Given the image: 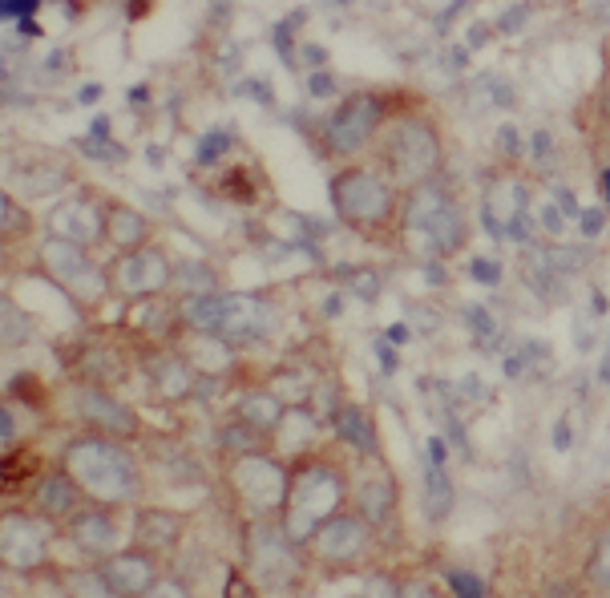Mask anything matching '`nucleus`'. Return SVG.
Masks as SVG:
<instances>
[{
	"mask_svg": "<svg viewBox=\"0 0 610 598\" xmlns=\"http://www.w3.org/2000/svg\"><path fill=\"white\" fill-rule=\"evenodd\" d=\"M396 227H400V239L409 243V251L421 259H445L469 243L465 207L441 178H429L400 194Z\"/></svg>",
	"mask_w": 610,
	"mask_h": 598,
	"instance_id": "1",
	"label": "nucleus"
},
{
	"mask_svg": "<svg viewBox=\"0 0 610 598\" xmlns=\"http://www.w3.org/2000/svg\"><path fill=\"white\" fill-rule=\"evenodd\" d=\"M61 469L77 481L81 497H89L93 506H106V510L134 502L142 489L138 457L130 453V445L110 441V437H93V433L73 437L61 453Z\"/></svg>",
	"mask_w": 610,
	"mask_h": 598,
	"instance_id": "2",
	"label": "nucleus"
},
{
	"mask_svg": "<svg viewBox=\"0 0 610 598\" xmlns=\"http://www.w3.org/2000/svg\"><path fill=\"white\" fill-rule=\"evenodd\" d=\"M344 473L324 461V457H303L287 469V489H283V506H279V530L295 542L308 546L312 534L344 510Z\"/></svg>",
	"mask_w": 610,
	"mask_h": 598,
	"instance_id": "3",
	"label": "nucleus"
},
{
	"mask_svg": "<svg viewBox=\"0 0 610 598\" xmlns=\"http://www.w3.org/2000/svg\"><path fill=\"white\" fill-rule=\"evenodd\" d=\"M376 142H380V166H384L380 174L396 190H413L441 174V162H445L441 130L425 114H388Z\"/></svg>",
	"mask_w": 610,
	"mask_h": 598,
	"instance_id": "4",
	"label": "nucleus"
},
{
	"mask_svg": "<svg viewBox=\"0 0 610 598\" xmlns=\"http://www.w3.org/2000/svg\"><path fill=\"white\" fill-rule=\"evenodd\" d=\"M328 198H332V211L356 227V231H384L396 223V211H400V190L372 166H344L332 186H328Z\"/></svg>",
	"mask_w": 610,
	"mask_h": 598,
	"instance_id": "5",
	"label": "nucleus"
},
{
	"mask_svg": "<svg viewBox=\"0 0 610 598\" xmlns=\"http://www.w3.org/2000/svg\"><path fill=\"white\" fill-rule=\"evenodd\" d=\"M243 562H247V578H251L255 594H267V598H291L295 582L303 578V554L279 530L275 518L251 522L247 542H243Z\"/></svg>",
	"mask_w": 610,
	"mask_h": 598,
	"instance_id": "6",
	"label": "nucleus"
},
{
	"mask_svg": "<svg viewBox=\"0 0 610 598\" xmlns=\"http://www.w3.org/2000/svg\"><path fill=\"white\" fill-rule=\"evenodd\" d=\"M37 267H41L45 283H53L65 299H77V304H97V299L110 291L106 267L93 263V251H81V247L57 239V235H45L41 239Z\"/></svg>",
	"mask_w": 610,
	"mask_h": 598,
	"instance_id": "7",
	"label": "nucleus"
},
{
	"mask_svg": "<svg viewBox=\"0 0 610 598\" xmlns=\"http://www.w3.org/2000/svg\"><path fill=\"white\" fill-rule=\"evenodd\" d=\"M384 118H388V97L384 93H372V89L348 93L344 102L328 114V122H324V146H328V154H340V158L360 154L364 146L376 142Z\"/></svg>",
	"mask_w": 610,
	"mask_h": 598,
	"instance_id": "8",
	"label": "nucleus"
},
{
	"mask_svg": "<svg viewBox=\"0 0 610 598\" xmlns=\"http://www.w3.org/2000/svg\"><path fill=\"white\" fill-rule=\"evenodd\" d=\"M231 489H235L239 502L251 510L255 522L279 518L283 489H287V465L279 457H271V453L235 457V465H231Z\"/></svg>",
	"mask_w": 610,
	"mask_h": 598,
	"instance_id": "9",
	"label": "nucleus"
},
{
	"mask_svg": "<svg viewBox=\"0 0 610 598\" xmlns=\"http://www.w3.org/2000/svg\"><path fill=\"white\" fill-rule=\"evenodd\" d=\"M530 211H534V203H530V186L526 182H518V178H493L485 186L481 219H485L489 235L530 243V235H534V215Z\"/></svg>",
	"mask_w": 610,
	"mask_h": 598,
	"instance_id": "10",
	"label": "nucleus"
},
{
	"mask_svg": "<svg viewBox=\"0 0 610 598\" xmlns=\"http://www.w3.org/2000/svg\"><path fill=\"white\" fill-rule=\"evenodd\" d=\"M170 275H174V263L162 247H138V251H126V255H114V263L106 267V283L114 295L122 299H150V295H162L170 287Z\"/></svg>",
	"mask_w": 610,
	"mask_h": 598,
	"instance_id": "11",
	"label": "nucleus"
},
{
	"mask_svg": "<svg viewBox=\"0 0 610 598\" xmlns=\"http://www.w3.org/2000/svg\"><path fill=\"white\" fill-rule=\"evenodd\" d=\"M49 550H53V542H49L45 518L25 514V510L0 514V566L5 570H17V574L41 570L49 562Z\"/></svg>",
	"mask_w": 610,
	"mask_h": 598,
	"instance_id": "12",
	"label": "nucleus"
},
{
	"mask_svg": "<svg viewBox=\"0 0 610 598\" xmlns=\"http://www.w3.org/2000/svg\"><path fill=\"white\" fill-rule=\"evenodd\" d=\"M73 409H77L85 433H93V437H110V441L130 445L138 437V429H142L134 405L118 401L110 388H97V384H81L73 392Z\"/></svg>",
	"mask_w": 610,
	"mask_h": 598,
	"instance_id": "13",
	"label": "nucleus"
},
{
	"mask_svg": "<svg viewBox=\"0 0 610 598\" xmlns=\"http://www.w3.org/2000/svg\"><path fill=\"white\" fill-rule=\"evenodd\" d=\"M101 227H106V203L93 190H69L49 211V235H57L81 251H93L101 243Z\"/></svg>",
	"mask_w": 610,
	"mask_h": 598,
	"instance_id": "14",
	"label": "nucleus"
},
{
	"mask_svg": "<svg viewBox=\"0 0 610 598\" xmlns=\"http://www.w3.org/2000/svg\"><path fill=\"white\" fill-rule=\"evenodd\" d=\"M372 526L360 518V514H352V510H340V514H332L316 534H312V554L320 558V562H332V566H348V562H356V558H364L368 554V546H372Z\"/></svg>",
	"mask_w": 610,
	"mask_h": 598,
	"instance_id": "15",
	"label": "nucleus"
},
{
	"mask_svg": "<svg viewBox=\"0 0 610 598\" xmlns=\"http://www.w3.org/2000/svg\"><path fill=\"white\" fill-rule=\"evenodd\" d=\"M219 304H223V312H219V340L251 344V340H263L271 332L275 312H271L267 299H259L251 291H227V295H219Z\"/></svg>",
	"mask_w": 610,
	"mask_h": 598,
	"instance_id": "16",
	"label": "nucleus"
},
{
	"mask_svg": "<svg viewBox=\"0 0 610 598\" xmlns=\"http://www.w3.org/2000/svg\"><path fill=\"white\" fill-rule=\"evenodd\" d=\"M69 542L81 558L89 562H106L122 550V530L114 522V514L106 506H81L69 518Z\"/></svg>",
	"mask_w": 610,
	"mask_h": 598,
	"instance_id": "17",
	"label": "nucleus"
},
{
	"mask_svg": "<svg viewBox=\"0 0 610 598\" xmlns=\"http://www.w3.org/2000/svg\"><path fill=\"white\" fill-rule=\"evenodd\" d=\"M97 566H101V574L110 578V586H114L122 598H138V594H146V590L162 578V574H158V558L146 554V550H138V546L118 550L114 558L97 562Z\"/></svg>",
	"mask_w": 610,
	"mask_h": 598,
	"instance_id": "18",
	"label": "nucleus"
},
{
	"mask_svg": "<svg viewBox=\"0 0 610 598\" xmlns=\"http://www.w3.org/2000/svg\"><path fill=\"white\" fill-rule=\"evenodd\" d=\"M186 534V514L170 506H146L134 514V546L146 554H170Z\"/></svg>",
	"mask_w": 610,
	"mask_h": 598,
	"instance_id": "19",
	"label": "nucleus"
},
{
	"mask_svg": "<svg viewBox=\"0 0 610 598\" xmlns=\"http://www.w3.org/2000/svg\"><path fill=\"white\" fill-rule=\"evenodd\" d=\"M146 380H150V388L162 396V401L178 405V401H186V396H194L198 372L186 364L182 352H174V348L162 352V348H158V352L146 356Z\"/></svg>",
	"mask_w": 610,
	"mask_h": 598,
	"instance_id": "20",
	"label": "nucleus"
},
{
	"mask_svg": "<svg viewBox=\"0 0 610 598\" xmlns=\"http://www.w3.org/2000/svg\"><path fill=\"white\" fill-rule=\"evenodd\" d=\"M33 502H37V518H49V522H69L77 510H81V489H77V481L57 465V469H49L41 481H37V489H33Z\"/></svg>",
	"mask_w": 610,
	"mask_h": 598,
	"instance_id": "21",
	"label": "nucleus"
},
{
	"mask_svg": "<svg viewBox=\"0 0 610 598\" xmlns=\"http://www.w3.org/2000/svg\"><path fill=\"white\" fill-rule=\"evenodd\" d=\"M101 243H110L118 255L150 247V219L130 207V203H106V227H101Z\"/></svg>",
	"mask_w": 610,
	"mask_h": 598,
	"instance_id": "22",
	"label": "nucleus"
},
{
	"mask_svg": "<svg viewBox=\"0 0 610 598\" xmlns=\"http://www.w3.org/2000/svg\"><path fill=\"white\" fill-rule=\"evenodd\" d=\"M453 502H457V489H453V477L445 473V445L433 437L425 457V514L441 522L453 514Z\"/></svg>",
	"mask_w": 610,
	"mask_h": 598,
	"instance_id": "23",
	"label": "nucleus"
},
{
	"mask_svg": "<svg viewBox=\"0 0 610 598\" xmlns=\"http://www.w3.org/2000/svg\"><path fill=\"white\" fill-rule=\"evenodd\" d=\"M316 433H320V417L312 409H303V405H291V409H283L271 441H275V449L283 457H303L316 445Z\"/></svg>",
	"mask_w": 610,
	"mask_h": 598,
	"instance_id": "24",
	"label": "nucleus"
},
{
	"mask_svg": "<svg viewBox=\"0 0 610 598\" xmlns=\"http://www.w3.org/2000/svg\"><path fill=\"white\" fill-rule=\"evenodd\" d=\"M392 510H396V485H392L388 473H372L356 485V510L352 514H360L372 530L384 526L392 518Z\"/></svg>",
	"mask_w": 610,
	"mask_h": 598,
	"instance_id": "25",
	"label": "nucleus"
},
{
	"mask_svg": "<svg viewBox=\"0 0 610 598\" xmlns=\"http://www.w3.org/2000/svg\"><path fill=\"white\" fill-rule=\"evenodd\" d=\"M332 429H336V437H340L348 449H356L360 457H372V453L380 449L376 425H372V417H368L364 405H340V409L332 413Z\"/></svg>",
	"mask_w": 610,
	"mask_h": 598,
	"instance_id": "26",
	"label": "nucleus"
},
{
	"mask_svg": "<svg viewBox=\"0 0 610 598\" xmlns=\"http://www.w3.org/2000/svg\"><path fill=\"white\" fill-rule=\"evenodd\" d=\"M283 401L271 392V388H259V392H247L243 401H239V413H235V421H243L247 429H255L259 437H271L275 433V425H279V417H283Z\"/></svg>",
	"mask_w": 610,
	"mask_h": 598,
	"instance_id": "27",
	"label": "nucleus"
},
{
	"mask_svg": "<svg viewBox=\"0 0 610 598\" xmlns=\"http://www.w3.org/2000/svg\"><path fill=\"white\" fill-rule=\"evenodd\" d=\"M182 356H186V364L198 376H223V372H231V344L219 340V336H190V348Z\"/></svg>",
	"mask_w": 610,
	"mask_h": 598,
	"instance_id": "28",
	"label": "nucleus"
},
{
	"mask_svg": "<svg viewBox=\"0 0 610 598\" xmlns=\"http://www.w3.org/2000/svg\"><path fill=\"white\" fill-rule=\"evenodd\" d=\"M17 182H21V190H25L29 198H53V194H65V190H69L73 174H69V166H61V162H33V166H25V170L17 174Z\"/></svg>",
	"mask_w": 610,
	"mask_h": 598,
	"instance_id": "29",
	"label": "nucleus"
},
{
	"mask_svg": "<svg viewBox=\"0 0 610 598\" xmlns=\"http://www.w3.org/2000/svg\"><path fill=\"white\" fill-rule=\"evenodd\" d=\"M126 324L138 332V336H162V328L166 324H178L174 320V304L170 299H162V295H150V299H134L130 304V312H126Z\"/></svg>",
	"mask_w": 610,
	"mask_h": 598,
	"instance_id": "30",
	"label": "nucleus"
},
{
	"mask_svg": "<svg viewBox=\"0 0 610 598\" xmlns=\"http://www.w3.org/2000/svg\"><path fill=\"white\" fill-rule=\"evenodd\" d=\"M33 340V312L13 295H0V348H21Z\"/></svg>",
	"mask_w": 610,
	"mask_h": 598,
	"instance_id": "31",
	"label": "nucleus"
},
{
	"mask_svg": "<svg viewBox=\"0 0 610 598\" xmlns=\"http://www.w3.org/2000/svg\"><path fill=\"white\" fill-rule=\"evenodd\" d=\"M170 283L182 295H219V271L207 259H182V263H174Z\"/></svg>",
	"mask_w": 610,
	"mask_h": 598,
	"instance_id": "32",
	"label": "nucleus"
},
{
	"mask_svg": "<svg viewBox=\"0 0 610 598\" xmlns=\"http://www.w3.org/2000/svg\"><path fill=\"white\" fill-rule=\"evenodd\" d=\"M61 586H65L69 598H122L110 586V578L101 574V566H73V570H65Z\"/></svg>",
	"mask_w": 610,
	"mask_h": 598,
	"instance_id": "33",
	"label": "nucleus"
},
{
	"mask_svg": "<svg viewBox=\"0 0 610 598\" xmlns=\"http://www.w3.org/2000/svg\"><path fill=\"white\" fill-rule=\"evenodd\" d=\"M231 146H235V138H231L227 130L202 134L198 146H194V166H215V162H223V158L231 154Z\"/></svg>",
	"mask_w": 610,
	"mask_h": 598,
	"instance_id": "34",
	"label": "nucleus"
},
{
	"mask_svg": "<svg viewBox=\"0 0 610 598\" xmlns=\"http://www.w3.org/2000/svg\"><path fill=\"white\" fill-rule=\"evenodd\" d=\"M445 586H449L453 598H489L485 578H477V574L465 570V566H449V570H445Z\"/></svg>",
	"mask_w": 610,
	"mask_h": 598,
	"instance_id": "35",
	"label": "nucleus"
},
{
	"mask_svg": "<svg viewBox=\"0 0 610 598\" xmlns=\"http://www.w3.org/2000/svg\"><path fill=\"white\" fill-rule=\"evenodd\" d=\"M235 449V457H247V453H263V437L255 429H247L243 421H235L231 429H223V449Z\"/></svg>",
	"mask_w": 610,
	"mask_h": 598,
	"instance_id": "36",
	"label": "nucleus"
},
{
	"mask_svg": "<svg viewBox=\"0 0 610 598\" xmlns=\"http://www.w3.org/2000/svg\"><path fill=\"white\" fill-rule=\"evenodd\" d=\"M360 598H400V578H392V574L376 570V574H368V578H364Z\"/></svg>",
	"mask_w": 610,
	"mask_h": 598,
	"instance_id": "37",
	"label": "nucleus"
},
{
	"mask_svg": "<svg viewBox=\"0 0 610 598\" xmlns=\"http://www.w3.org/2000/svg\"><path fill=\"white\" fill-rule=\"evenodd\" d=\"M530 215L538 219V227H542V231H546L550 239H562V235H566V219H562V211H558V207L550 203V198H546L542 207H534Z\"/></svg>",
	"mask_w": 610,
	"mask_h": 598,
	"instance_id": "38",
	"label": "nucleus"
},
{
	"mask_svg": "<svg viewBox=\"0 0 610 598\" xmlns=\"http://www.w3.org/2000/svg\"><path fill=\"white\" fill-rule=\"evenodd\" d=\"M138 598H190V586L182 582V578H158L146 594H138Z\"/></svg>",
	"mask_w": 610,
	"mask_h": 598,
	"instance_id": "39",
	"label": "nucleus"
},
{
	"mask_svg": "<svg viewBox=\"0 0 610 598\" xmlns=\"http://www.w3.org/2000/svg\"><path fill=\"white\" fill-rule=\"evenodd\" d=\"M37 17V0H0V21H25Z\"/></svg>",
	"mask_w": 610,
	"mask_h": 598,
	"instance_id": "40",
	"label": "nucleus"
},
{
	"mask_svg": "<svg viewBox=\"0 0 610 598\" xmlns=\"http://www.w3.org/2000/svg\"><path fill=\"white\" fill-rule=\"evenodd\" d=\"M574 223H578L582 239H598V235H602V227H606V211H602V207H594V211H582Z\"/></svg>",
	"mask_w": 610,
	"mask_h": 598,
	"instance_id": "41",
	"label": "nucleus"
},
{
	"mask_svg": "<svg viewBox=\"0 0 610 598\" xmlns=\"http://www.w3.org/2000/svg\"><path fill=\"white\" fill-rule=\"evenodd\" d=\"M308 93L312 97H336V73L332 69H316L308 77Z\"/></svg>",
	"mask_w": 610,
	"mask_h": 598,
	"instance_id": "42",
	"label": "nucleus"
},
{
	"mask_svg": "<svg viewBox=\"0 0 610 598\" xmlns=\"http://www.w3.org/2000/svg\"><path fill=\"white\" fill-rule=\"evenodd\" d=\"M497 142H501V150L510 154V158H522L526 154V138L518 134V126H501L497 130Z\"/></svg>",
	"mask_w": 610,
	"mask_h": 598,
	"instance_id": "43",
	"label": "nucleus"
},
{
	"mask_svg": "<svg viewBox=\"0 0 610 598\" xmlns=\"http://www.w3.org/2000/svg\"><path fill=\"white\" fill-rule=\"evenodd\" d=\"M469 275H473L477 283H485V287H497V283H501V267H497L493 259H473Z\"/></svg>",
	"mask_w": 610,
	"mask_h": 598,
	"instance_id": "44",
	"label": "nucleus"
},
{
	"mask_svg": "<svg viewBox=\"0 0 610 598\" xmlns=\"http://www.w3.org/2000/svg\"><path fill=\"white\" fill-rule=\"evenodd\" d=\"M526 17H530V5H518V9H505V17L493 25L497 33H514V29H522L526 25Z\"/></svg>",
	"mask_w": 610,
	"mask_h": 598,
	"instance_id": "45",
	"label": "nucleus"
},
{
	"mask_svg": "<svg viewBox=\"0 0 610 598\" xmlns=\"http://www.w3.org/2000/svg\"><path fill=\"white\" fill-rule=\"evenodd\" d=\"M17 441V417L9 405H0V449H9Z\"/></svg>",
	"mask_w": 610,
	"mask_h": 598,
	"instance_id": "46",
	"label": "nucleus"
},
{
	"mask_svg": "<svg viewBox=\"0 0 610 598\" xmlns=\"http://www.w3.org/2000/svg\"><path fill=\"white\" fill-rule=\"evenodd\" d=\"M590 578H594V586H606V538H598V546H594V558H590Z\"/></svg>",
	"mask_w": 610,
	"mask_h": 598,
	"instance_id": "47",
	"label": "nucleus"
},
{
	"mask_svg": "<svg viewBox=\"0 0 610 598\" xmlns=\"http://www.w3.org/2000/svg\"><path fill=\"white\" fill-rule=\"evenodd\" d=\"M17 215H21V207L13 203V194H9L5 186H0V235H5V231H9V223H13Z\"/></svg>",
	"mask_w": 610,
	"mask_h": 598,
	"instance_id": "48",
	"label": "nucleus"
},
{
	"mask_svg": "<svg viewBox=\"0 0 610 598\" xmlns=\"http://www.w3.org/2000/svg\"><path fill=\"white\" fill-rule=\"evenodd\" d=\"M352 291H360L364 299H372V295L380 291V275H376V271H356V279H352Z\"/></svg>",
	"mask_w": 610,
	"mask_h": 598,
	"instance_id": "49",
	"label": "nucleus"
},
{
	"mask_svg": "<svg viewBox=\"0 0 610 598\" xmlns=\"http://www.w3.org/2000/svg\"><path fill=\"white\" fill-rule=\"evenodd\" d=\"M400 598H441L429 582H421V578H413V582H400Z\"/></svg>",
	"mask_w": 610,
	"mask_h": 598,
	"instance_id": "50",
	"label": "nucleus"
},
{
	"mask_svg": "<svg viewBox=\"0 0 610 598\" xmlns=\"http://www.w3.org/2000/svg\"><path fill=\"white\" fill-rule=\"evenodd\" d=\"M299 57L312 65V73H316L320 65H328V49H324V45H303V53H295V61H299Z\"/></svg>",
	"mask_w": 610,
	"mask_h": 598,
	"instance_id": "51",
	"label": "nucleus"
},
{
	"mask_svg": "<svg viewBox=\"0 0 610 598\" xmlns=\"http://www.w3.org/2000/svg\"><path fill=\"white\" fill-rule=\"evenodd\" d=\"M384 344H392V348H400V344H409V328H404V324H392V328L384 332Z\"/></svg>",
	"mask_w": 610,
	"mask_h": 598,
	"instance_id": "52",
	"label": "nucleus"
},
{
	"mask_svg": "<svg viewBox=\"0 0 610 598\" xmlns=\"http://www.w3.org/2000/svg\"><path fill=\"white\" fill-rule=\"evenodd\" d=\"M376 356H380V364H384V372H392L396 368V352L384 344V340H376Z\"/></svg>",
	"mask_w": 610,
	"mask_h": 598,
	"instance_id": "53",
	"label": "nucleus"
},
{
	"mask_svg": "<svg viewBox=\"0 0 610 598\" xmlns=\"http://www.w3.org/2000/svg\"><path fill=\"white\" fill-rule=\"evenodd\" d=\"M340 304H344V299H340V295H328V304H324V316H328V320H336V316L344 312Z\"/></svg>",
	"mask_w": 610,
	"mask_h": 598,
	"instance_id": "54",
	"label": "nucleus"
},
{
	"mask_svg": "<svg viewBox=\"0 0 610 598\" xmlns=\"http://www.w3.org/2000/svg\"><path fill=\"white\" fill-rule=\"evenodd\" d=\"M554 445H558V449H570V429H566V421H558V429H554Z\"/></svg>",
	"mask_w": 610,
	"mask_h": 598,
	"instance_id": "55",
	"label": "nucleus"
},
{
	"mask_svg": "<svg viewBox=\"0 0 610 598\" xmlns=\"http://www.w3.org/2000/svg\"><path fill=\"white\" fill-rule=\"evenodd\" d=\"M77 97H81V102L89 106V102H97V97H101V85H81V93H77Z\"/></svg>",
	"mask_w": 610,
	"mask_h": 598,
	"instance_id": "56",
	"label": "nucleus"
},
{
	"mask_svg": "<svg viewBox=\"0 0 610 598\" xmlns=\"http://www.w3.org/2000/svg\"><path fill=\"white\" fill-rule=\"evenodd\" d=\"M21 33H29V37H41V25H37L33 17H25V21H21Z\"/></svg>",
	"mask_w": 610,
	"mask_h": 598,
	"instance_id": "57",
	"label": "nucleus"
},
{
	"mask_svg": "<svg viewBox=\"0 0 610 598\" xmlns=\"http://www.w3.org/2000/svg\"><path fill=\"white\" fill-rule=\"evenodd\" d=\"M243 598H251V594H243Z\"/></svg>",
	"mask_w": 610,
	"mask_h": 598,
	"instance_id": "58",
	"label": "nucleus"
}]
</instances>
